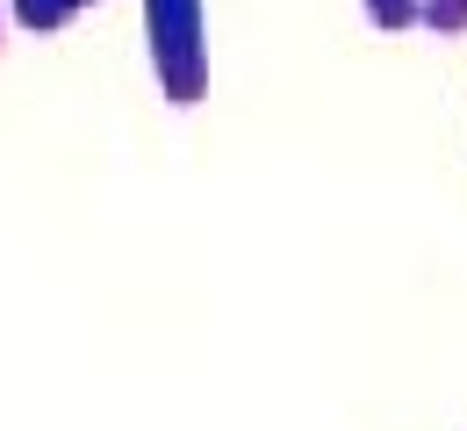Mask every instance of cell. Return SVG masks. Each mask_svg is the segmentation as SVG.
Masks as SVG:
<instances>
[{
    "mask_svg": "<svg viewBox=\"0 0 467 431\" xmlns=\"http://www.w3.org/2000/svg\"><path fill=\"white\" fill-rule=\"evenodd\" d=\"M359 15L381 29V36H403V29H424V0H359Z\"/></svg>",
    "mask_w": 467,
    "mask_h": 431,
    "instance_id": "3957f363",
    "label": "cell"
},
{
    "mask_svg": "<svg viewBox=\"0 0 467 431\" xmlns=\"http://www.w3.org/2000/svg\"><path fill=\"white\" fill-rule=\"evenodd\" d=\"M144 51L173 108L209 94V7L202 0H144Z\"/></svg>",
    "mask_w": 467,
    "mask_h": 431,
    "instance_id": "6da1fadb",
    "label": "cell"
},
{
    "mask_svg": "<svg viewBox=\"0 0 467 431\" xmlns=\"http://www.w3.org/2000/svg\"><path fill=\"white\" fill-rule=\"evenodd\" d=\"M424 29L461 36V29H467V0H424Z\"/></svg>",
    "mask_w": 467,
    "mask_h": 431,
    "instance_id": "277c9868",
    "label": "cell"
},
{
    "mask_svg": "<svg viewBox=\"0 0 467 431\" xmlns=\"http://www.w3.org/2000/svg\"><path fill=\"white\" fill-rule=\"evenodd\" d=\"M94 0H7V15H15V29H29V36H51L65 22H79Z\"/></svg>",
    "mask_w": 467,
    "mask_h": 431,
    "instance_id": "7a4b0ae2",
    "label": "cell"
}]
</instances>
